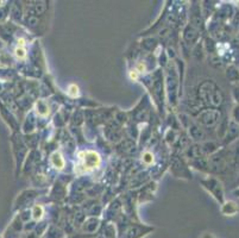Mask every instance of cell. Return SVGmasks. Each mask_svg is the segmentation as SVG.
Here are the masks:
<instances>
[{"instance_id": "1", "label": "cell", "mask_w": 239, "mask_h": 238, "mask_svg": "<svg viewBox=\"0 0 239 238\" xmlns=\"http://www.w3.org/2000/svg\"><path fill=\"white\" fill-rule=\"evenodd\" d=\"M84 157H81L82 160H84V169L86 172H88V170H92V169H94L96 167L99 166V163H100V157H99V155L94 153V151H87V153H84Z\"/></svg>"}, {"instance_id": "2", "label": "cell", "mask_w": 239, "mask_h": 238, "mask_svg": "<svg viewBox=\"0 0 239 238\" xmlns=\"http://www.w3.org/2000/svg\"><path fill=\"white\" fill-rule=\"evenodd\" d=\"M51 163L57 169H62L64 167V160L62 158L61 154H58V153H54L53 154V156H51Z\"/></svg>"}, {"instance_id": "3", "label": "cell", "mask_w": 239, "mask_h": 238, "mask_svg": "<svg viewBox=\"0 0 239 238\" xmlns=\"http://www.w3.org/2000/svg\"><path fill=\"white\" fill-rule=\"evenodd\" d=\"M68 94L70 96H76L79 95V87L76 85H70L69 88H68Z\"/></svg>"}, {"instance_id": "4", "label": "cell", "mask_w": 239, "mask_h": 238, "mask_svg": "<svg viewBox=\"0 0 239 238\" xmlns=\"http://www.w3.org/2000/svg\"><path fill=\"white\" fill-rule=\"evenodd\" d=\"M43 214V208L41 206H36L35 210H33V217H35V219H39L41 217H42Z\"/></svg>"}, {"instance_id": "5", "label": "cell", "mask_w": 239, "mask_h": 238, "mask_svg": "<svg viewBox=\"0 0 239 238\" xmlns=\"http://www.w3.org/2000/svg\"><path fill=\"white\" fill-rule=\"evenodd\" d=\"M143 161L146 163V164H150V163H152V161H154V156L151 153H145L143 155Z\"/></svg>"}, {"instance_id": "6", "label": "cell", "mask_w": 239, "mask_h": 238, "mask_svg": "<svg viewBox=\"0 0 239 238\" xmlns=\"http://www.w3.org/2000/svg\"><path fill=\"white\" fill-rule=\"evenodd\" d=\"M16 55L18 56L19 59H23V57H25V49L23 47H19V48H17L16 49Z\"/></svg>"}, {"instance_id": "7", "label": "cell", "mask_w": 239, "mask_h": 238, "mask_svg": "<svg viewBox=\"0 0 239 238\" xmlns=\"http://www.w3.org/2000/svg\"><path fill=\"white\" fill-rule=\"evenodd\" d=\"M136 70H137V71H144V70H145V65H144V63H142V62H140V63H138L137 68H136Z\"/></svg>"}, {"instance_id": "8", "label": "cell", "mask_w": 239, "mask_h": 238, "mask_svg": "<svg viewBox=\"0 0 239 238\" xmlns=\"http://www.w3.org/2000/svg\"><path fill=\"white\" fill-rule=\"evenodd\" d=\"M130 77H131L132 80H137L138 79V71L137 70H132L130 73Z\"/></svg>"}]
</instances>
